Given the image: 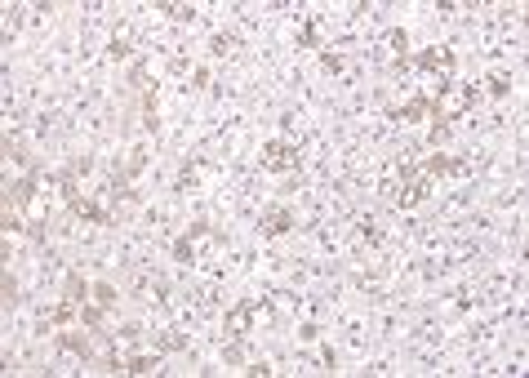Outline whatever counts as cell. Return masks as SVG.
I'll return each mask as SVG.
<instances>
[{"label":"cell","mask_w":529,"mask_h":378,"mask_svg":"<svg viewBox=\"0 0 529 378\" xmlns=\"http://www.w3.org/2000/svg\"><path fill=\"white\" fill-rule=\"evenodd\" d=\"M476 98H481V85H458V89H450V94H440V103H436V111H440V121H454V116H462Z\"/></svg>","instance_id":"cell-1"},{"label":"cell","mask_w":529,"mask_h":378,"mask_svg":"<svg viewBox=\"0 0 529 378\" xmlns=\"http://www.w3.org/2000/svg\"><path fill=\"white\" fill-rule=\"evenodd\" d=\"M418 67L436 72V76H450V67H454V54H445V49H427V54H418Z\"/></svg>","instance_id":"cell-2"},{"label":"cell","mask_w":529,"mask_h":378,"mask_svg":"<svg viewBox=\"0 0 529 378\" xmlns=\"http://www.w3.org/2000/svg\"><path fill=\"white\" fill-rule=\"evenodd\" d=\"M289 160H294V152L285 143H267V147H262V165H267V169H285Z\"/></svg>","instance_id":"cell-3"},{"label":"cell","mask_w":529,"mask_h":378,"mask_svg":"<svg viewBox=\"0 0 529 378\" xmlns=\"http://www.w3.org/2000/svg\"><path fill=\"white\" fill-rule=\"evenodd\" d=\"M250 321H254V303H240L227 316V334H250Z\"/></svg>","instance_id":"cell-4"},{"label":"cell","mask_w":529,"mask_h":378,"mask_svg":"<svg viewBox=\"0 0 529 378\" xmlns=\"http://www.w3.org/2000/svg\"><path fill=\"white\" fill-rule=\"evenodd\" d=\"M289 213L285 209H272V213H262V232H267V236H280V232H289Z\"/></svg>","instance_id":"cell-5"},{"label":"cell","mask_w":529,"mask_h":378,"mask_svg":"<svg viewBox=\"0 0 529 378\" xmlns=\"http://www.w3.org/2000/svg\"><path fill=\"white\" fill-rule=\"evenodd\" d=\"M423 111H427V103H409V107H401V111H396V121H409V125H414V121L423 116Z\"/></svg>","instance_id":"cell-6"},{"label":"cell","mask_w":529,"mask_h":378,"mask_svg":"<svg viewBox=\"0 0 529 378\" xmlns=\"http://www.w3.org/2000/svg\"><path fill=\"white\" fill-rule=\"evenodd\" d=\"M116 303V294H111V285H98V307H111Z\"/></svg>","instance_id":"cell-7"},{"label":"cell","mask_w":529,"mask_h":378,"mask_svg":"<svg viewBox=\"0 0 529 378\" xmlns=\"http://www.w3.org/2000/svg\"><path fill=\"white\" fill-rule=\"evenodd\" d=\"M489 94H507V76H494L489 80Z\"/></svg>","instance_id":"cell-8"}]
</instances>
